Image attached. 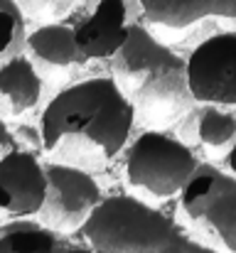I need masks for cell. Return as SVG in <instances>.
Returning a JSON list of instances; mask_svg holds the SVG:
<instances>
[{
	"mask_svg": "<svg viewBox=\"0 0 236 253\" xmlns=\"http://www.w3.org/2000/svg\"><path fill=\"white\" fill-rule=\"evenodd\" d=\"M189 234L145 197L116 192L103 197L79 236L108 253H185Z\"/></svg>",
	"mask_w": 236,
	"mask_h": 253,
	"instance_id": "cell-2",
	"label": "cell"
},
{
	"mask_svg": "<svg viewBox=\"0 0 236 253\" xmlns=\"http://www.w3.org/2000/svg\"><path fill=\"white\" fill-rule=\"evenodd\" d=\"M185 253H222V251H219V246H214V244H207L202 236H194V234H189L187 251H185Z\"/></svg>",
	"mask_w": 236,
	"mask_h": 253,
	"instance_id": "cell-18",
	"label": "cell"
},
{
	"mask_svg": "<svg viewBox=\"0 0 236 253\" xmlns=\"http://www.w3.org/2000/svg\"><path fill=\"white\" fill-rule=\"evenodd\" d=\"M67 249H69V246H67ZM67 249H64V251H59V253H67Z\"/></svg>",
	"mask_w": 236,
	"mask_h": 253,
	"instance_id": "cell-21",
	"label": "cell"
},
{
	"mask_svg": "<svg viewBox=\"0 0 236 253\" xmlns=\"http://www.w3.org/2000/svg\"><path fill=\"white\" fill-rule=\"evenodd\" d=\"M136 123L131 96L106 72L62 86L42 108L37 126L47 160L96 172L126 153Z\"/></svg>",
	"mask_w": 236,
	"mask_h": 253,
	"instance_id": "cell-1",
	"label": "cell"
},
{
	"mask_svg": "<svg viewBox=\"0 0 236 253\" xmlns=\"http://www.w3.org/2000/svg\"><path fill=\"white\" fill-rule=\"evenodd\" d=\"M187 77L197 103L236 108V30H217L187 54Z\"/></svg>",
	"mask_w": 236,
	"mask_h": 253,
	"instance_id": "cell-7",
	"label": "cell"
},
{
	"mask_svg": "<svg viewBox=\"0 0 236 253\" xmlns=\"http://www.w3.org/2000/svg\"><path fill=\"white\" fill-rule=\"evenodd\" d=\"M182 133L204 153L227 158L236 145V108L217 103H197L182 121Z\"/></svg>",
	"mask_w": 236,
	"mask_h": 253,
	"instance_id": "cell-14",
	"label": "cell"
},
{
	"mask_svg": "<svg viewBox=\"0 0 236 253\" xmlns=\"http://www.w3.org/2000/svg\"><path fill=\"white\" fill-rule=\"evenodd\" d=\"M175 54L180 52L170 47L145 20H141V22H133L128 40L108 62V72L126 93H131L155 67L172 59Z\"/></svg>",
	"mask_w": 236,
	"mask_h": 253,
	"instance_id": "cell-11",
	"label": "cell"
},
{
	"mask_svg": "<svg viewBox=\"0 0 236 253\" xmlns=\"http://www.w3.org/2000/svg\"><path fill=\"white\" fill-rule=\"evenodd\" d=\"M17 2L30 20H35L37 25H45V22L64 20L84 0H17Z\"/></svg>",
	"mask_w": 236,
	"mask_h": 253,
	"instance_id": "cell-17",
	"label": "cell"
},
{
	"mask_svg": "<svg viewBox=\"0 0 236 253\" xmlns=\"http://www.w3.org/2000/svg\"><path fill=\"white\" fill-rule=\"evenodd\" d=\"M67 253H108V251H101V249H94V246H89V244H69V249Z\"/></svg>",
	"mask_w": 236,
	"mask_h": 253,
	"instance_id": "cell-19",
	"label": "cell"
},
{
	"mask_svg": "<svg viewBox=\"0 0 236 253\" xmlns=\"http://www.w3.org/2000/svg\"><path fill=\"white\" fill-rule=\"evenodd\" d=\"M25 54L32 59V64L47 84H54L59 88L84 79L91 64H98L81 52L74 25L64 20L37 25L27 37Z\"/></svg>",
	"mask_w": 236,
	"mask_h": 253,
	"instance_id": "cell-9",
	"label": "cell"
},
{
	"mask_svg": "<svg viewBox=\"0 0 236 253\" xmlns=\"http://www.w3.org/2000/svg\"><path fill=\"white\" fill-rule=\"evenodd\" d=\"M141 7L155 32H185L209 17L236 20V0H141Z\"/></svg>",
	"mask_w": 236,
	"mask_h": 253,
	"instance_id": "cell-12",
	"label": "cell"
},
{
	"mask_svg": "<svg viewBox=\"0 0 236 253\" xmlns=\"http://www.w3.org/2000/svg\"><path fill=\"white\" fill-rule=\"evenodd\" d=\"M72 241L49 229L37 216L5 219L0 231V253H59Z\"/></svg>",
	"mask_w": 236,
	"mask_h": 253,
	"instance_id": "cell-15",
	"label": "cell"
},
{
	"mask_svg": "<svg viewBox=\"0 0 236 253\" xmlns=\"http://www.w3.org/2000/svg\"><path fill=\"white\" fill-rule=\"evenodd\" d=\"M128 96L136 106L138 123L145 128L170 130L182 126V121L197 106L187 77V57L175 54L172 59L162 62Z\"/></svg>",
	"mask_w": 236,
	"mask_h": 253,
	"instance_id": "cell-6",
	"label": "cell"
},
{
	"mask_svg": "<svg viewBox=\"0 0 236 253\" xmlns=\"http://www.w3.org/2000/svg\"><path fill=\"white\" fill-rule=\"evenodd\" d=\"M47 174L49 192L37 219L45 221L49 229L59 231L62 236L81 234V229L106 197L103 187L91 169L72 163L47 160Z\"/></svg>",
	"mask_w": 236,
	"mask_h": 253,
	"instance_id": "cell-5",
	"label": "cell"
},
{
	"mask_svg": "<svg viewBox=\"0 0 236 253\" xmlns=\"http://www.w3.org/2000/svg\"><path fill=\"white\" fill-rule=\"evenodd\" d=\"M0 15H2V25H5V37H2V49H0V59H12L17 54H25L27 49V37L32 30H27V15L20 7L17 0H0Z\"/></svg>",
	"mask_w": 236,
	"mask_h": 253,
	"instance_id": "cell-16",
	"label": "cell"
},
{
	"mask_svg": "<svg viewBox=\"0 0 236 253\" xmlns=\"http://www.w3.org/2000/svg\"><path fill=\"white\" fill-rule=\"evenodd\" d=\"M199 165L202 160L194 145L160 128H143L123 153V177L128 187L157 202L180 199Z\"/></svg>",
	"mask_w": 236,
	"mask_h": 253,
	"instance_id": "cell-3",
	"label": "cell"
},
{
	"mask_svg": "<svg viewBox=\"0 0 236 253\" xmlns=\"http://www.w3.org/2000/svg\"><path fill=\"white\" fill-rule=\"evenodd\" d=\"M143 20L141 0H84L81 15L72 22L81 52L98 64H108Z\"/></svg>",
	"mask_w": 236,
	"mask_h": 253,
	"instance_id": "cell-8",
	"label": "cell"
},
{
	"mask_svg": "<svg viewBox=\"0 0 236 253\" xmlns=\"http://www.w3.org/2000/svg\"><path fill=\"white\" fill-rule=\"evenodd\" d=\"M45 77L37 72L32 59L27 54H17L12 59H5L0 64V106H2V121L12 123L20 121L25 113H30L42 93H45Z\"/></svg>",
	"mask_w": 236,
	"mask_h": 253,
	"instance_id": "cell-13",
	"label": "cell"
},
{
	"mask_svg": "<svg viewBox=\"0 0 236 253\" xmlns=\"http://www.w3.org/2000/svg\"><path fill=\"white\" fill-rule=\"evenodd\" d=\"M0 187H2V221L37 216L47 202L49 174L42 153L17 148L0 155Z\"/></svg>",
	"mask_w": 236,
	"mask_h": 253,
	"instance_id": "cell-10",
	"label": "cell"
},
{
	"mask_svg": "<svg viewBox=\"0 0 236 253\" xmlns=\"http://www.w3.org/2000/svg\"><path fill=\"white\" fill-rule=\"evenodd\" d=\"M177 202L180 211L219 249L236 253V177L229 169L202 163Z\"/></svg>",
	"mask_w": 236,
	"mask_h": 253,
	"instance_id": "cell-4",
	"label": "cell"
},
{
	"mask_svg": "<svg viewBox=\"0 0 236 253\" xmlns=\"http://www.w3.org/2000/svg\"><path fill=\"white\" fill-rule=\"evenodd\" d=\"M224 168H227V169H229V172H232V174L236 177V145L232 148V153H229V155L224 158Z\"/></svg>",
	"mask_w": 236,
	"mask_h": 253,
	"instance_id": "cell-20",
	"label": "cell"
}]
</instances>
